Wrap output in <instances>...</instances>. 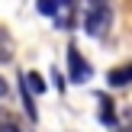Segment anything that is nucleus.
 Here are the masks:
<instances>
[{"label": "nucleus", "mask_w": 132, "mask_h": 132, "mask_svg": "<svg viewBox=\"0 0 132 132\" xmlns=\"http://www.w3.org/2000/svg\"><path fill=\"white\" fill-rule=\"evenodd\" d=\"M106 81H110V87H126V84H132V64H122V68L110 71Z\"/></svg>", "instance_id": "obj_4"}, {"label": "nucleus", "mask_w": 132, "mask_h": 132, "mask_svg": "<svg viewBox=\"0 0 132 132\" xmlns=\"http://www.w3.org/2000/svg\"><path fill=\"white\" fill-rule=\"evenodd\" d=\"M19 97H23V106H26V113H29V119H39V113H36V103H32V94L26 90V81H23V74H19Z\"/></svg>", "instance_id": "obj_6"}, {"label": "nucleus", "mask_w": 132, "mask_h": 132, "mask_svg": "<svg viewBox=\"0 0 132 132\" xmlns=\"http://www.w3.org/2000/svg\"><path fill=\"white\" fill-rule=\"evenodd\" d=\"M23 81H26V90H29V94H42V90H45V81H42V77L36 74V71L23 74Z\"/></svg>", "instance_id": "obj_7"}, {"label": "nucleus", "mask_w": 132, "mask_h": 132, "mask_svg": "<svg viewBox=\"0 0 132 132\" xmlns=\"http://www.w3.org/2000/svg\"><path fill=\"white\" fill-rule=\"evenodd\" d=\"M110 23H113V16H110L106 6H100V10H90V13H87V19H84V32H87V36H94V39H100V36H106Z\"/></svg>", "instance_id": "obj_2"}, {"label": "nucleus", "mask_w": 132, "mask_h": 132, "mask_svg": "<svg viewBox=\"0 0 132 132\" xmlns=\"http://www.w3.org/2000/svg\"><path fill=\"white\" fill-rule=\"evenodd\" d=\"M3 97H6V81L0 77V100H3Z\"/></svg>", "instance_id": "obj_11"}, {"label": "nucleus", "mask_w": 132, "mask_h": 132, "mask_svg": "<svg viewBox=\"0 0 132 132\" xmlns=\"http://www.w3.org/2000/svg\"><path fill=\"white\" fill-rule=\"evenodd\" d=\"M122 132H132V126H129V129H122Z\"/></svg>", "instance_id": "obj_12"}, {"label": "nucleus", "mask_w": 132, "mask_h": 132, "mask_svg": "<svg viewBox=\"0 0 132 132\" xmlns=\"http://www.w3.org/2000/svg\"><path fill=\"white\" fill-rule=\"evenodd\" d=\"M100 97V122L103 126H116V110H113V100L106 94H97Z\"/></svg>", "instance_id": "obj_5"}, {"label": "nucleus", "mask_w": 132, "mask_h": 132, "mask_svg": "<svg viewBox=\"0 0 132 132\" xmlns=\"http://www.w3.org/2000/svg\"><path fill=\"white\" fill-rule=\"evenodd\" d=\"M74 0H58V13H55V23L58 29H71L74 26Z\"/></svg>", "instance_id": "obj_3"}, {"label": "nucleus", "mask_w": 132, "mask_h": 132, "mask_svg": "<svg viewBox=\"0 0 132 132\" xmlns=\"http://www.w3.org/2000/svg\"><path fill=\"white\" fill-rule=\"evenodd\" d=\"M0 132H19V129L13 126V122H3V126H0Z\"/></svg>", "instance_id": "obj_9"}, {"label": "nucleus", "mask_w": 132, "mask_h": 132, "mask_svg": "<svg viewBox=\"0 0 132 132\" xmlns=\"http://www.w3.org/2000/svg\"><path fill=\"white\" fill-rule=\"evenodd\" d=\"M90 74H94L90 61H84V58H81L77 45H68V77H71L74 84H87Z\"/></svg>", "instance_id": "obj_1"}, {"label": "nucleus", "mask_w": 132, "mask_h": 132, "mask_svg": "<svg viewBox=\"0 0 132 132\" xmlns=\"http://www.w3.org/2000/svg\"><path fill=\"white\" fill-rule=\"evenodd\" d=\"M36 10L42 16H55L58 13V0H36Z\"/></svg>", "instance_id": "obj_8"}, {"label": "nucleus", "mask_w": 132, "mask_h": 132, "mask_svg": "<svg viewBox=\"0 0 132 132\" xmlns=\"http://www.w3.org/2000/svg\"><path fill=\"white\" fill-rule=\"evenodd\" d=\"M100 6H106V0H90V10H100Z\"/></svg>", "instance_id": "obj_10"}]
</instances>
